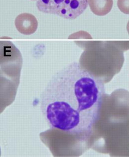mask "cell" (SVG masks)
I'll use <instances>...</instances> for the list:
<instances>
[{
  "label": "cell",
  "mask_w": 129,
  "mask_h": 157,
  "mask_svg": "<svg viewBox=\"0 0 129 157\" xmlns=\"http://www.w3.org/2000/svg\"><path fill=\"white\" fill-rule=\"evenodd\" d=\"M91 10L95 15L103 16L108 14L113 7V0H88Z\"/></svg>",
  "instance_id": "cell-4"
},
{
  "label": "cell",
  "mask_w": 129,
  "mask_h": 157,
  "mask_svg": "<svg viewBox=\"0 0 129 157\" xmlns=\"http://www.w3.org/2000/svg\"><path fill=\"white\" fill-rule=\"evenodd\" d=\"M88 4V0H38L36 2V6L41 12L69 20L80 16Z\"/></svg>",
  "instance_id": "cell-2"
},
{
  "label": "cell",
  "mask_w": 129,
  "mask_h": 157,
  "mask_svg": "<svg viewBox=\"0 0 129 157\" xmlns=\"http://www.w3.org/2000/svg\"><path fill=\"white\" fill-rule=\"evenodd\" d=\"M118 6L122 12L126 14L129 13L128 0H118Z\"/></svg>",
  "instance_id": "cell-5"
},
{
  "label": "cell",
  "mask_w": 129,
  "mask_h": 157,
  "mask_svg": "<svg viewBox=\"0 0 129 157\" xmlns=\"http://www.w3.org/2000/svg\"><path fill=\"white\" fill-rule=\"evenodd\" d=\"M104 93L101 79L72 63L48 82L40 96V108L51 128L88 135L99 119Z\"/></svg>",
  "instance_id": "cell-1"
},
{
  "label": "cell",
  "mask_w": 129,
  "mask_h": 157,
  "mask_svg": "<svg viewBox=\"0 0 129 157\" xmlns=\"http://www.w3.org/2000/svg\"><path fill=\"white\" fill-rule=\"evenodd\" d=\"M15 24L17 31L25 35L34 33L38 25L35 17L29 13H23L18 15L15 20Z\"/></svg>",
  "instance_id": "cell-3"
},
{
  "label": "cell",
  "mask_w": 129,
  "mask_h": 157,
  "mask_svg": "<svg viewBox=\"0 0 129 157\" xmlns=\"http://www.w3.org/2000/svg\"><path fill=\"white\" fill-rule=\"evenodd\" d=\"M32 1H35V0H32Z\"/></svg>",
  "instance_id": "cell-6"
}]
</instances>
